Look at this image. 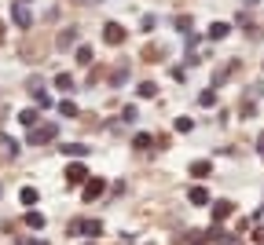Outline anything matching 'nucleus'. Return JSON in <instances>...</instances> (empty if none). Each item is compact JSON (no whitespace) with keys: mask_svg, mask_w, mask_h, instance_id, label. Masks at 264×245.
<instances>
[{"mask_svg":"<svg viewBox=\"0 0 264 245\" xmlns=\"http://www.w3.org/2000/svg\"><path fill=\"white\" fill-rule=\"evenodd\" d=\"M55 88H59V91H73V77H70V73H59V77H55Z\"/></svg>","mask_w":264,"mask_h":245,"instance_id":"dca6fc26","label":"nucleus"},{"mask_svg":"<svg viewBox=\"0 0 264 245\" xmlns=\"http://www.w3.org/2000/svg\"><path fill=\"white\" fill-rule=\"evenodd\" d=\"M73 231L85 234V238H99L103 234V223L99 220H81V223H73Z\"/></svg>","mask_w":264,"mask_h":245,"instance_id":"39448f33","label":"nucleus"},{"mask_svg":"<svg viewBox=\"0 0 264 245\" xmlns=\"http://www.w3.org/2000/svg\"><path fill=\"white\" fill-rule=\"evenodd\" d=\"M176 29H180V33H191V15H180V19H176Z\"/></svg>","mask_w":264,"mask_h":245,"instance_id":"412c9836","label":"nucleus"},{"mask_svg":"<svg viewBox=\"0 0 264 245\" xmlns=\"http://www.w3.org/2000/svg\"><path fill=\"white\" fill-rule=\"evenodd\" d=\"M63 154H66V158H88V146H81V143H66Z\"/></svg>","mask_w":264,"mask_h":245,"instance_id":"9d476101","label":"nucleus"},{"mask_svg":"<svg viewBox=\"0 0 264 245\" xmlns=\"http://www.w3.org/2000/svg\"><path fill=\"white\" fill-rule=\"evenodd\" d=\"M231 212H235V205H231V202H216L213 205V223H224Z\"/></svg>","mask_w":264,"mask_h":245,"instance_id":"423d86ee","label":"nucleus"},{"mask_svg":"<svg viewBox=\"0 0 264 245\" xmlns=\"http://www.w3.org/2000/svg\"><path fill=\"white\" fill-rule=\"evenodd\" d=\"M26 227L29 231H44V216L41 212H26Z\"/></svg>","mask_w":264,"mask_h":245,"instance_id":"9b49d317","label":"nucleus"},{"mask_svg":"<svg viewBox=\"0 0 264 245\" xmlns=\"http://www.w3.org/2000/svg\"><path fill=\"white\" fill-rule=\"evenodd\" d=\"M191 172H195V176H209V172H213V165H209V161H195V165H191Z\"/></svg>","mask_w":264,"mask_h":245,"instance_id":"6ab92c4d","label":"nucleus"},{"mask_svg":"<svg viewBox=\"0 0 264 245\" xmlns=\"http://www.w3.org/2000/svg\"><path fill=\"white\" fill-rule=\"evenodd\" d=\"M103 40L118 48V44H125V29H121L118 22H106V26H103Z\"/></svg>","mask_w":264,"mask_h":245,"instance_id":"20e7f679","label":"nucleus"},{"mask_svg":"<svg viewBox=\"0 0 264 245\" xmlns=\"http://www.w3.org/2000/svg\"><path fill=\"white\" fill-rule=\"evenodd\" d=\"M187 198H191V205H206V202H209V190H206V187H191Z\"/></svg>","mask_w":264,"mask_h":245,"instance_id":"1a4fd4ad","label":"nucleus"},{"mask_svg":"<svg viewBox=\"0 0 264 245\" xmlns=\"http://www.w3.org/2000/svg\"><path fill=\"white\" fill-rule=\"evenodd\" d=\"M77 63H81V66L92 63V48H88V44H81V48H77Z\"/></svg>","mask_w":264,"mask_h":245,"instance_id":"a211bd4d","label":"nucleus"},{"mask_svg":"<svg viewBox=\"0 0 264 245\" xmlns=\"http://www.w3.org/2000/svg\"><path fill=\"white\" fill-rule=\"evenodd\" d=\"M11 22L19 26V29H29V26H33V15H29L26 0H19V4H11Z\"/></svg>","mask_w":264,"mask_h":245,"instance_id":"f03ea898","label":"nucleus"},{"mask_svg":"<svg viewBox=\"0 0 264 245\" xmlns=\"http://www.w3.org/2000/svg\"><path fill=\"white\" fill-rule=\"evenodd\" d=\"M216 103V91H202L198 95V106H213Z\"/></svg>","mask_w":264,"mask_h":245,"instance_id":"5701e85b","label":"nucleus"},{"mask_svg":"<svg viewBox=\"0 0 264 245\" xmlns=\"http://www.w3.org/2000/svg\"><path fill=\"white\" fill-rule=\"evenodd\" d=\"M228 33H231L228 22H213V26H209V40H224Z\"/></svg>","mask_w":264,"mask_h":245,"instance_id":"6e6552de","label":"nucleus"},{"mask_svg":"<svg viewBox=\"0 0 264 245\" xmlns=\"http://www.w3.org/2000/svg\"><path fill=\"white\" fill-rule=\"evenodd\" d=\"M19 202H22V205H37V190H33V187H22V190H19Z\"/></svg>","mask_w":264,"mask_h":245,"instance_id":"4468645a","label":"nucleus"},{"mask_svg":"<svg viewBox=\"0 0 264 245\" xmlns=\"http://www.w3.org/2000/svg\"><path fill=\"white\" fill-rule=\"evenodd\" d=\"M106 190V179H99V176H88L85 179V190H81V198H85V202H96V198Z\"/></svg>","mask_w":264,"mask_h":245,"instance_id":"7ed1b4c3","label":"nucleus"},{"mask_svg":"<svg viewBox=\"0 0 264 245\" xmlns=\"http://www.w3.org/2000/svg\"><path fill=\"white\" fill-rule=\"evenodd\" d=\"M55 135H59V125H52V121H48V125H33V128H29L26 143L29 146H41V143H52Z\"/></svg>","mask_w":264,"mask_h":245,"instance_id":"f257e3e1","label":"nucleus"},{"mask_svg":"<svg viewBox=\"0 0 264 245\" xmlns=\"http://www.w3.org/2000/svg\"><path fill=\"white\" fill-rule=\"evenodd\" d=\"M136 91H139V99H154V95H158V84H154V81H143Z\"/></svg>","mask_w":264,"mask_h":245,"instance_id":"f8f14e48","label":"nucleus"},{"mask_svg":"<svg viewBox=\"0 0 264 245\" xmlns=\"http://www.w3.org/2000/svg\"><path fill=\"white\" fill-rule=\"evenodd\" d=\"M150 143H154V139H150V135H147V132H139V135H136V146H139V150H147Z\"/></svg>","mask_w":264,"mask_h":245,"instance_id":"b1692460","label":"nucleus"},{"mask_svg":"<svg viewBox=\"0 0 264 245\" xmlns=\"http://www.w3.org/2000/svg\"><path fill=\"white\" fill-rule=\"evenodd\" d=\"M59 114H63V117H77V106L66 99V103H59Z\"/></svg>","mask_w":264,"mask_h":245,"instance_id":"aec40b11","label":"nucleus"},{"mask_svg":"<svg viewBox=\"0 0 264 245\" xmlns=\"http://www.w3.org/2000/svg\"><path fill=\"white\" fill-rule=\"evenodd\" d=\"M70 44H77V29H63L59 33V48H70Z\"/></svg>","mask_w":264,"mask_h":245,"instance_id":"ddd939ff","label":"nucleus"},{"mask_svg":"<svg viewBox=\"0 0 264 245\" xmlns=\"http://www.w3.org/2000/svg\"><path fill=\"white\" fill-rule=\"evenodd\" d=\"M220 245H242L239 238H220Z\"/></svg>","mask_w":264,"mask_h":245,"instance_id":"bb28decb","label":"nucleus"},{"mask_svg":"<svg viewBox=\"0 0 264 245\" xmlns=\"http://www.w3.org/2000/svg\"><path fill=\"white\" fill-rule=\"evenodd\" d=\"M19 121H22L26 128H33L37 121H41V114H37V110H22V114H19Z\"/></svg>","mask_w":264,"mask_h":245,"instance_id":"2eb2a0df","label":"nucleus"},{"mask_svg":"<svg viewBox=\"0 0 264 245\" xmlns=\"http://www.w3.org/2000/svg\"><path fill=\"white\" fill-rule=\"evenodd\" d=\"M125 77H129V66H118V70H114V77H110V88L125 84Z\"/></svg>","mask_w":264,"mask_h":245,"instance_id":"f3484780","label":"nucleus"},{"mask_svg":"<svg viewBox=\"0 0 264 245\" xmlns=\"http://www.w3.org/2000/svg\"><path fill=\"white\" fill-rule=\"evenodd\" d=\"M257 150H260V158H264V132L257 135Z\"/></svg>","mask_w":264,"mask_h":245,"instance_id":"a878e982","label":"nucleus"},{"mask_svg":"<svg viewBox=\"0 0 264 245\" xmlns=\"http://www.w3.org/2000/svg\"><path fill=\"white\" fill-rule=\"evenodd\" d=\"M253 238H257V241H260V245H264V231H257V234H253Z\"/></svg>","mask_w":264,"mask_h":245,"instance_id":"cd10ccee","label":"nucleus"},{"mask_svg":"<svg viewBox=\"0 0 264 245\" xmlns=\"http://www.w3.org/2000/svg\"><path fill=\"white\" fill-rule=\"evenodd\" d=\"M19 245H48V241H41V238H22Z\"/></svg>","mask_w":264,"mask_h":245,"instance_id":"393cba45","label":"nucleus"},{"mask_svg":"<svg viewBox=\"0 0 264 245\" xmlns=\"http://www.w3.org/2000/svg\"><path fill=\"white\" fill-rule=\"evenodd\" d=\"M191 128H195L191 117H176V132H191Z\"/></svg>","mask_w":264,"mask_h":245,"instance_id":"4be33fe9","label":"nucleus"},{"mask_svg":"<svg viewBox=\"0 0 264 245\" xmlns=\"http://www.w3.org/2000/svg\"><path fill=\"white\" fill-rule=\"evenodd\" d=\"M85 179H88L85 165H66V183H85Z\"/></svg>","mask_w":264,"mask_h":245,"instance_id":"0eeeda50","label":"nucleus"}]
</instances>
